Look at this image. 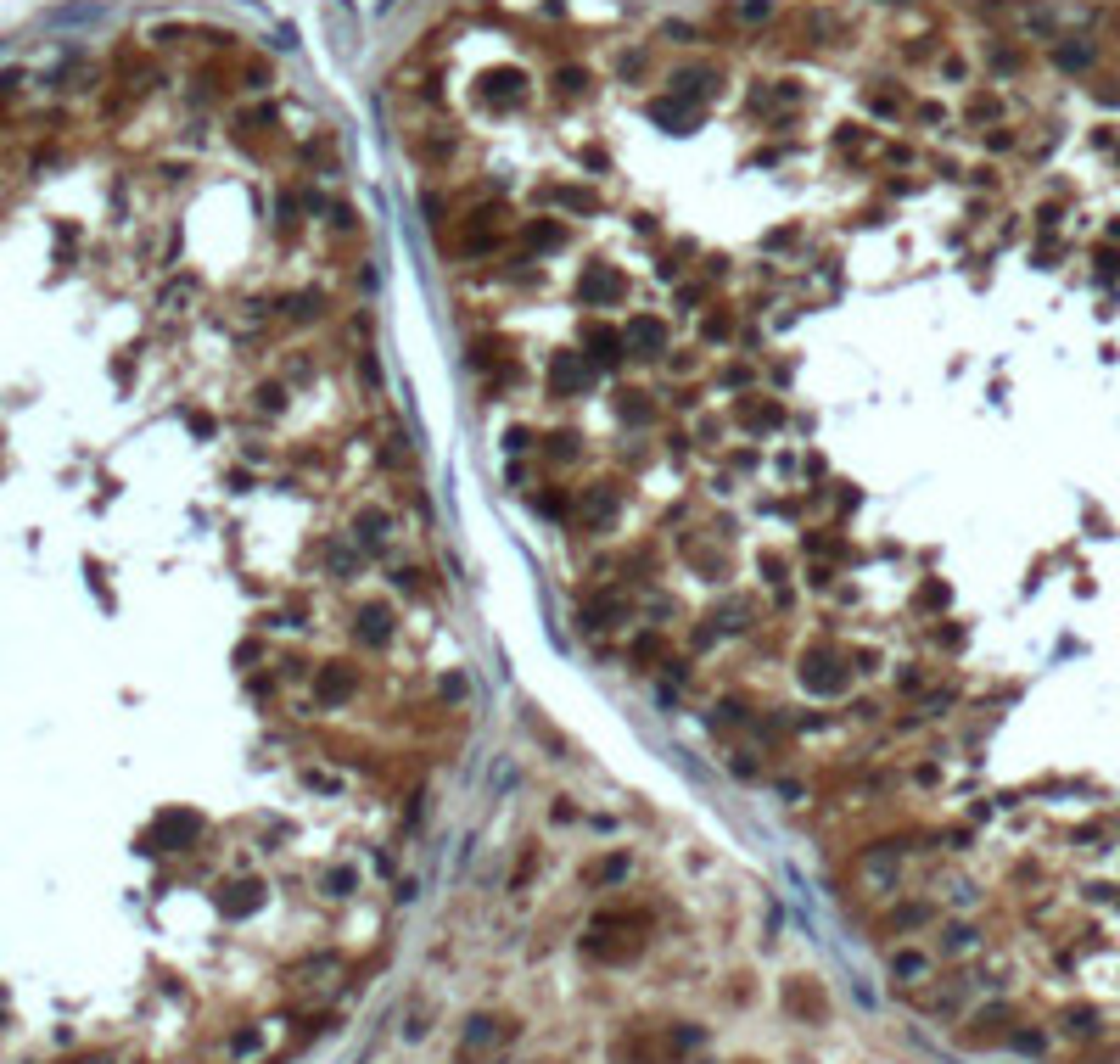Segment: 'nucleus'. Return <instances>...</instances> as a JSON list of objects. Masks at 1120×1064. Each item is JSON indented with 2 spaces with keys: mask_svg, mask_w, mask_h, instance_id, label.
I'll list each match as a JSON object with an SVG mask.
<instances>
[{
  "mask_svg": "<svg viewBox=\"0 0 1120 1064\" xmlns=\"http://www.w3.org/2000/svg\"><path fill=\"white\" fill-rule=\"evenodd\" d=\"M314 689H320V701H325V706H342V701H353V689H359V673H353L348 661H331V667L320 673V684H314Z\"/></svg>",
  "mask_w": 1120,
  "mask_h": 1064,
  "instance_id": "f257e3e1",
  "label": "nucleus"
},
{
  "mask_svg": "<svg viewBox=\"0 0 1120 1064\" xmlns=\"http://www.w3.org/2000/svg\"><path fill=\"white\" fill-rule=\"evenodd\" d=\"M628 348H634V353H645V359L667 353V325L656 320V314H639V320L628 325Z\"/></svg>",
  "mask_w": 1120,
  "mask_h": 1064,
  "instance_id": "f03ea898",
  "label": "nucleus"
},
{
  "mask_svg": "<svg viewBox=\"0 0 1120 1064\" xmlns=\"http://www.w3.org/2000/svg\"><path fill=\"white\" fill-rule=\"evenodd\" d=\"M622 275L617 270H605V264H594V270L583 275V297H594V303H622Z\"/></svg>",
  "mask_w": 1120,
  "mask_h": 1064,
  "instance_id": "7ed1b4c3",
  "label": "nucleus"
},
{
  "mask_svg": "<svg viewBox=\"0 0 1120 1064\" xmlns=\"http://www.w3.org/2000/svg\"><path fill=\"white\" fill-rule=\"evenodd\" d=\"M583 617H600V628H617L622 617H634V600H628L622 589H605V594L594 600V606L583 611Z\"/></svg>",
  "mask_w": 1120,
  "mask_h": 1064,
  "instance_id": "20e7f679",
  "label": "nucleus"
},
{
  "mask_svg": "<svg viewBox=\"0 0 1120 1064\" xmlns=\"http://www.w3.org/2000/svg\"><path fill=\"white\" fill-rule=\"evenodd\" d=\"M617 521V493H583V526H611Z\"/></svg>",
  "mask_w": 1120,
  "mask_h": 1064,
  "instance_id": "39448f33",
  "label": "nucleus"
},
{
  "mask_svg": "<svg viewBox=\"0 0 1120 1064\" xmlns=\"http://www.w3.org/2000/svg\"><path fill=\"white\" fill-rule=\"evenodd\" d=\"M734 420H740V426H773V420H779V404H751V398H740V404H734Z\"/></svg>",
  "mask_w": 1120,
  "mask_h": 1064,
  "instance_id": "423d86ee",
  "label": "nucleus"
},
{
  "mask_svg": "<svg viewBox=\"0 0 1120 1064\" xmlns=\"http://www.w3.org/2000/svg\"><path fill=\"white\" fill-rule=\"evenodd\" d=\"M583 376H588V370H583L571 353H560V359H554V392H577Z\"/></svg>",
  "mask_w": 1120,
  "mask_h": 1064,
  "instance_id": "0eeeda50",
  "label": "nucleus"
},
{
  "mask_svg": "<svg viewBox=\"0 0 1120 1064\" xmlns=\"http://www.w3.org/2000/svg\"><path fill=\"white\" fill-rule=\"evenodd\" d=\"M359 538H365V543L376 538V543H381V538H387V515H381V510H365V515H359Z\"/></svg>",
  "mask_w": 1120,
  "mask_h": 1064,
  "instance_id": "6e6552de",
  "label": "nucleus"
},
{
  "mask_svg": "<svg viewBox=\"0 0 1120 1064\" xmlns=\"http://www.w3.org/2000/svg\"><path fill=\"white\" fill-rule=\"evenodd\" d=\"M526 242H532V247H560V225H532V230H526Z\"/></svg>",
  "mask_w": 1120,
  "mask_h": 1064,
  "instance_id": "1a4fd4ad",
  "label": "nucleus"
},
{
  "mask_svg": "<svg viewBox=\"0 0 1120 1064\" xmlns=\"http://www.w3.org/2000/svg\"><path fill=\"white\" fill-rule=\"evenodd\" d=\"M729 331H734V314H712L706 320V337H729Z\"/></svg>",
  "mask_w": 1120,
  "mask_h": 1064,
  "instance_id": "9d476101",
  "label": "nucleus"
},
{
  "mask_svg": "<svg viewBox=\"0 0 1120 1064\" xmlns=\"http://www.w3.org/2000/svg\"><path fill=\"white\" fill-rule=\"evenodd\" d=\"M1087 56H1093L1087 45H1070V51H1059V62H1065V68H1087Z\"/></svg>",
  "mask_w": 1120,
  "mask_h": 1064,
  "instance_id": "9b49d317",
  "label": "nucleus"
},
{
  "mask_svg": "<svg viewBox=\"0 0 1120 1064\" xmlns=\"http://www.w3.org/2000/svg\"><path fill=\"white\" fill-rule=\"evenodd\" d=\"M84 17H95V6H68V12H56V23H84Z\"/></svg>",
  "mask_w": 1120,
  "mask_h": 1064,
  "instance_id": "f8f14e48",
  "label": "nucleus"
}]
</instances>
